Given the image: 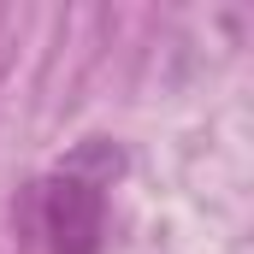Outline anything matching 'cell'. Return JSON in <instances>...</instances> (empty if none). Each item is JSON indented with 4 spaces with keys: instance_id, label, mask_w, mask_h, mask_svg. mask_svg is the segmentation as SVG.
<instances>
[{
    "instance_id": "cell-1",
    "label": "cell",
    "mask_w": 254,
    "mask_h": 254,
    "mask_svg": "<svg viewBox=\"0 0 254 254\" xmlns=\"http://www.w3.org/2000/svg\"><path fill=\"white\" fill-rule=\"evenodd\" d=\"M101 219H107L101 190L83 172L48 178V190H42V231H48L54 254H95L101 249Z\"/></svg>"
}]
</instances>
